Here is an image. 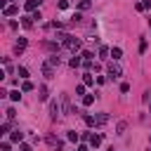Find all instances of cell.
<instances>
[{"mask_svg": "<svg viewBox=\"0 0 151 151\" xmlns=\"http://www.w3.org/2000/svg\"><path fill=\"white\" fill-rule=\"evenodd\" d=\"M2 12H5V17H14V14L19 12V7H17V5H7Z\"/></svg>", "mask_w": 151, "mask_h": 151, "instance_id": "7", "label": "cell"}, {"mask_svg": "<svg viewBox=\"0 0 151 151\" xmlns=\"http://www.w3.org/2000/svg\"><path fill=\"white\" fill-rule=\"evenodd\" d=\"M106 73H109L111 78H120V73H123V68H120V66H118L116 61H111V64L106 66Z\"/></svg>", "mask_w": 151, "mask_h": 151, "instance_id": "2", "label": "cell"}, {"mask_svg": "<svg viewBox=\"0 0 151 151\" xmlns=\"http://www.w3.org/2000/svg\"><path fill=\"white\" fill-rule=\"evenodd\" d=\"M66 137H68L71 142H78V132H76V130H68V134H66Z\"/></svg>", "mask_w": 151, "mask_h": 151, "instance_id": "18", "label": "cell"}, {"mask_svg": "<svg viewBox=\"0 0 151 151\" xmlns=\"http://www.w3.org/2000/svg\"><path fill=\"white\" fill-rule=\"evenodd\" d=\"M47 61H50V64H52V66H59V57H57V54H52V57H50V59H47Z\"/></svg>", "mask_w": 151, "mask_h": 151, "instance_id": "19", "label": "cell"}, {"mask_svg": "<svg viewBox=\"0 0 151 151\" xmlns=\"http://www.w3.org/2000/svg\"><path fill=\"white\" fill-rule=\"evenodd\" d=\"M57 113H59V106H57V101H50V116H52V120L57 118Z\"/></svg>", "mask_w": 151, "mask_h": 151, "instance_id": "8", "label": "cell"}, {"mask_svg": "<svg viewBox=\"0 0 151 151\" xmlns=\"http://www.w3.org/2000/svg\"><path fill=\"white\" fill-rule=\"evenodd\" d=\"M83 83H85V85H92V73H85V76H83Z\"/></svg>", "mask_w": 151, "mask_h": 151, "instance_id": "20", "label": "cell"}, {"mask_svg": "<svg viewBox=\"0 0 151 151\" xmlns=\"http://www.w3.org/2000/svg\"><path fill=\"white\" fill-rule=\"evenodd\" d=\"M151 7V0H142V2H137V9L139 12H144V9H149Z\"/></svg>", "mask_w": 151, "mask_h": 151, "instance_id": "9", "label": "cell"}, {"mask_svg": "<svg viewBox=\"0 0 151 151\" xmlns=\"http://www.w3.org/2000/svg\"><path fill=\"white\" fill-rule=\"evenodd\" d=\"M0 151H9V144H7V142H2V144H0Z\"/></svg>", "mask_w": 151, "mask_h": 151, "instance_id": "26", "label": "cell"}, {"mask_svg": "<svg viewBox=\"0 0 151 151\" xmlns=\"http://www.w3.org/2000/svg\"><path fill=\"white\" fill-rule=\"evenodd\" d=\"M24 47H26V38H19V40H17V45H14V50H17V52H21Z\"/></svg>", "mask_w": 151, "mask_h": 151, "instance_id": "11", "label": "cell"}, {"mask_svg": "<svg viewBox=\"0 0 151 151\" xmlns=\"http://www.w3.org/2000/svg\"><path fill=\"white\" fill-rule=\"evenodd\" d=\"M80 19H83V17H80V12H76V14H73V17H71V21H73V24H78V21H80Z\"/></svg>", "mask_w": 151, "mask_h": 151, "instance_id": "24", "label": "cell"}, {"mask_svg": "<svg viewBox=\"0 0 151 151\" xmlns=\"http://www.w3.org/2000/svg\"><path fill=\"white\" fill-rule=\"evenodd\" d=\"M40 99H42V101H45V99H47V87H45V85H42V87H40Z\"/></svg>", "mask_w": 151, "mask_h": 151, "instance_id": "22", "label": "cell"}, {"mask_svg": "<svg viewBox=\"0 0 151 151\" xmlns=\"http://www.w3.org/2000/svg\"><path fill=\"white\" fill-rule=\"evenodd\" d=\"M109 123V113H97L94 116V125H106Z\"/></svg>", "mask_w": 151, "mask_h": 151, "instance_id": "4", "label": "cell"}, {"mask_svg": "<svg viewBox=\"0 0 151 151\" xmlns=\"http://www.w3.org/2000/svg\"><path fill=\"white\" fill-rule=\"evenodd\" d=\"M42 76H45V78H54V66H52L50 61L42 64Z\"/></svg>", "mask_w": 151, "mask_h": 151, "instance_id": "3", "label": "cell"}, {"mask_svg": "<svg viewBox=\"0 0 151 151\" xmlns=\"http://www.w3.org/2000/svg\"><path fill=\"white\" fill-rule=\"evenodd\" d=\"M80 61H83V59H80V57H73V59H71V66H73V68H76V66H80Z\"/></svg>", "mask_w": 151, "mask_h": 151, "instance_id": "21", "label": "cell"}, {"mask_svg": "<svg viewBox=\"0 0 151 151\" xmlns=\"http://www.w3.org/2000/svg\"><path fill=\"white\" fill-rule=\"evenodd\" d=\"M19 97H21L19 90H12V92H9V99H12V101H19Z\"/></svg>", "mask_w": 151, "mask_h": 151, "instance_id": "16", "label": "cell"}, {"mask_svg": "<svg viewBox=\"0 0 151 151\" xmlns=\"http://www.w3.org/2000/svg\"><path fill=\"white\" fill-rule=\"evenodd\" d=\"M120 54H123L120 47H113V50H111V57H113V59H120Z\"/></svg>", "mask_w": 151, "mask_h": 151, "instance_id": "14", "label": "cell"}, {"mask_svg": "<svg viewBox=\"0 0 151 151\" xmlns=\"http://www.w3.org/2000/svg\"><path fill=\"white\" fill-rule=\"evenodd\" d=\"M21 26H24V28H31V26H33V17H24V19H21Z\"/></svg>", "mask_w": 151, "mask_h": 151, "instance_id": "10", "label": "cell"}, {"mask_svg": "<svg viewBox=\"0 0 151 151\" xmlns=\"http://www.w3.org/2000/svg\"><path fill=\"white\" fill-rule=\"evenodd\" d=\"M85 123L87 125H94V116H85Z\"/></svg>", "mask_w": 151, "mask_h": 151, "instance_id": "25", "label": "cell"}, {"mask_svg": "<svg viewBox=\"0 0 151 151\" xmlns=\"http://www.w3.org/2000/svg\"><path fill=\"white\" fill-rule=\"evenodd\" d=\"M78 151H90V149H87L85 144H80V146H78Z\"/></svg>", "mask_w": 151, "mask_h": 151, "instance_id": "27", "label": "cell"}, {"mask_svg": "<svg viewBox=\"0 0 151 151\" xmlns=\"http://www.w3.org/2000/svg\"><path fill=\"white\" fill-rule=\"evenodd\" d=\"M92 101H94V97H92V94H85V97H83V104H85V106H90Z\"/></svg>", "mask_w": 151, "mask_h": 151, "instance_id": "17", "label": "cell"}, {"mask_svg": "<svg viewBox=\"0 0 151 151\" xmlns=\"http://www.w3.org/2000/svg\"><path fill=\"white\" fill-rule=\"evenodd\" d=\"M78 7H80V9H87V7H90V0H80Z\"/></svg>", "mask_w": 151, "mask_h": 151, "instance_id": "23", "label": "cell"}, {"mask_svg": "<svg viewBox=\"0 0 151 151\" xmlns=\"http://www.w3.org/2000/svg\"><path fill=\"white\" fill-rule=\"evenodd\" d=\"M33 90V83L31 80H24V85H21V92H31Z\"/></svg>", "mask_w": 151, "mask_h": 151, "instance_id": "12", "label": "cell"}, {"mask_svg": "<svg viewBox=\"0 0 151 151\" xmlns=\"http://www.w3.org/2000/svg\"><path fill=\"white\" fill-rule=\"evenodd\" d=\"M61 45H64L66 50H71V52H76V50H80V40H78V38H73V35H68V38H66V40H64Z\"/></svg>", "mask_w": 151, "mask_h": 151, "instance_id": "1", "label": "cell"}, {"mask_svg": "<svg viewBox=\"0 0 151 151\" xmlns=\"http://www.w3.org/2000/svg\"><path fill=\"white\" fill-rule=\"evenodd\" d=\"M149 28H151V19H149Z\"/></svg>", "mask_w": 151, "mask_h": 151, "instance_id": "29", "label": "cell"}, {"mask_svg": "<svg viewBox=\"0 0 151 151\" xmlns=\"http://www.w3.org/2000/svg\"><path fill=\"white\" fill-rule=\"evenodd\" d=\"M17 73H19V78H28V68H26V66H19Z\"/></svg>", "mask_w": 151, "mask_h": 151, "instance_id": "15", "label": "cell"}, {"mask_svg": "<svg viewBox=\"0 0 151 151\" xmlns=\"http://www.w3.org/2000/svg\"><path fill=\"white\" fill-rule=\"evenodd\" d=\"M21 139H24V132L14 130V132H12V142H21Z\"/></svg>", "mask_w": 151, "mask_h": 151, "instance_id": "13", "label": "cell"}, {"mask_svg": "<svg viewBox=\"0 0 151 151\" xmlns=\"http://www.w3.org/2000/svg\"><path fill=\"white\" fill-rule=\"evenodd\" d=\"M21 151H31V146L28 144H21Z\"/></svg>", "mask_w": 151, "mask_h": 151, "instance_id": "28", "label": "cell"}, {"mask_svg": "<svg viewBox=\"0 0 151 151\" xmlns=\"http://www.w3.org/2000/svg\"><path fill=\"white\" fill-rule=\"evenodd\" d=\"M61 106H64V113H73L71 101H68V97H66V94H61Z\"/></svg>", "mask_w": 151, "mask_h": 151, "instance_id": "6", "label": "cell"}, {"mask_svg": "<svg viewBox=\"0 0 151 151\" xmlns=\"http://www.w3.org/2000/svg\"><path fill=\"white\" fill-rule=\"evenodd\" d=\"M87 142H90V146L97 149V146L101 144V134H87Z\"/></svg>", "mask_w": 151, "mask_h": 151, "instance_id": "5", "label": "cell"}]
</instances>
